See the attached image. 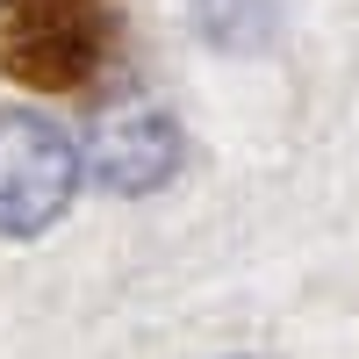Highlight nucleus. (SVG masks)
<instances>
[{
  "mask_svg": "<svg viewBox=\"0 0 359 359\" xmlns=\"http://www.w3.org/2000/svg\"><path fill=\"white\" fill-rule=\"evenodd\" d=\"M172 158H180V137L165 123V108H123V115H108L94 130V165H101L108 187H123V194L158 187L172 172Z\"/></svg>",
  "mask_w": 359,
  "mask_h": 359,
  "instance_id": "3",
  "label": "nucleus"
},
{
  "mask_svg": "<svg viewBox=\"0 0 359 359\" xmlns=\"http://www.w3.org/2000/svg\"><path fill=\"white\" fill-rule=\"evenodd\" d=\"M79 194V151L50 115L0 108V230L36 237Z\"/></svg>",
  "mask_w": 359,
  "mask_h": 359,
  "instance_id": "2",
  "label": "nucleus"
},
{
  "mask_svg": "<svg viewBox=\"0 0 359 359\" xmlns=\"http://www.w3.org/2000/svg\"><path fill=\"white\" fill-rule=\"evenodd\" d=\"M115 57L108 0H0V72L36 94H79Z\"/></svg>",
  "mask_w": 359,
  "mask_h": 359,
  "instance_id": "1",
  "label": "nucleus"
}]
</instances>
